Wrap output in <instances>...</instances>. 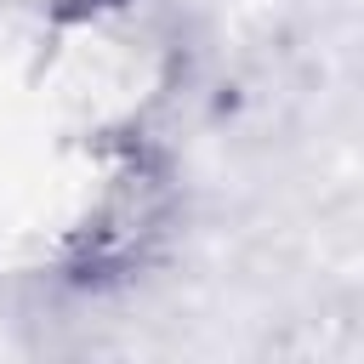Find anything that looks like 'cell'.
I'll return each mask as SVG.
<instances>
[{
    "label": "cell",
    "mask_w": 364,
    "mask_h": 364,
    "mask_svg": "<svg viewBox=\"0 0 364 364\" xmlns=\"http://www.w3.org/2000/svg\"><path fill=\"white\" fill-rule=\"evenodd\" d=\"M91 154L102 165V182L91 188V199L68 233V279L74 284L131 279L165 245L171 216H176V182H171V165L154 148L148 125L91 136Z\"/></svg>",
    "instance_id": "7a4b0ae2"
},
{
    "label": "cell",
    "mask_w": 364,
    "mask_h": 364,
    "mask_svg": "<svg viewBox=\"0 0 364 364\" xmlns=\"http://www.w3.org/2000/svg\"><path fill=\"white\" fill-rule=\"evenodd\" d=\"M51 102L85 119V136L142 131L176 85V40L148 0H51L40 28Z\"/></svg>",
    "instance_id": "6da1fadb"
}]
</instances>
